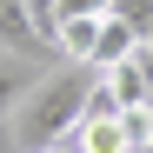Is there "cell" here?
Returning a JSON list of instances; mask_svg holds the SVG:
<instances>
[{"instance_id": "cell-7", "label": "cell", "mask_w": 153, "mask_h": 153, "mask_svg": "<svg viewBox=\"0 0 153 153\" xmlns=\"http://www.w3.org/2000/svg\"><path fill=\"white\" fill-rule=\"evenodd\" d=\"M20 100H27V80H20V73H0V120H13Z\"/></svg>"}, {"instance_id": "cell-9", "label": "cell", "mask_w": 153, "mask_h": 153, "mask_svg": "<svg viewBox=\"0 0 153 153\" xmlns=\"http://www.w3.org/2000/svg\"><path fill=\"white\" fill-rule=\"evenodd\" d=\"M133 153H140V146H133Z\"/></svg>"}, {"instance_id": "cell-2", "label": "cell", "mask_w": 153, "mask_h": 153, "mask_svg": "<svg viewBox=\"0 0 153 153\" xmlns=\"http://www.w3.org/2000/svg\"><path fill=\"white\" fill-rule=\"evenodd\" d=\"M133 53H140V33L107 13V20H100V47H93V73H113V67H126Z\"/></svg>"}, {"instance_id": "cell-10", "label": "cell", "mask_w": 153, "mask_h": 153, "mask_svg": "<svg viewBox=\"0 0 153 153\" xmlns=\"http://www.w3.org/2000/svg\"><path fill=\"white\" fill-rule=\"evenodd\" d=\"M146 153H153V146H146Z\"/></svg>"}, {"instance_id": "cell-5", "label": "cell", "mask_w": 153, "mask_h": 153, "mask_svg": "<svg viewBox=\"0 0 153 153\" xmlns=\"http://www.w3.org/2000/svg\"><path fill=\"white\" fill-rule=\"evenodd\" d=\"M27 13H33V27L47 40V53H53V47H60V0H27Z\"/></svg>"}, {"instance_id": "cell-6", "label": "cell", "mask_w": 153, "mask_h": 153, "mask_svg": "<svg viewBox=\"0 0 153 153\" xmlns=\"http://www.w3.org/2000/svg\"><path fill=\"white\" fill-rule=\"evenodd\" d=\"M113 13V0H60V27L67 20H107Z\"/></svg>"}, {"instance_id": "cell-3", "label": "cell", "mask_w": 153, "mask_h": 153, "mask_svg": "<svg viewBox=\"0 0 153 153\" xmlns=\"http://www.w3.org/2000/svg\"><path fill=\"white\" fill-rule=\"evenodd\" d=\"M0 47H13V53H47V40L33 27L27 0H0Z\"/></svg>"}, {"instance_id": "cell-4", "label": "cell", "mask_w": 153, "mask_h": 153, "mask_svg": "<svg viewBox=\"0 0 153 153\" xmlns=\"http://www.w3.org/2000/svg\"><path fill=\"white\" fill-rule=\"evenodd\" d=\"M113 20H126L140 47H153V0H113Z\"/></svg>"}, {"instance_id": "cell-8", "label": "cell", "mask_w": 153, "mask_h": 153, "mask_svg": "<svg viewBox=\"0 0 153 153\" xmlns=\"http://www.w3.org/2000/svg\"><path fill=\"white\" fill-rule=\"evenodd\" d=\"M53 153H67V146H53Z\"/></svg>"}, {"instance_id": "cell-1", "label": "cell", "mask_w": 153, "mask_h": 153, "mask_svg": "<svg viewBox=\"0 0 153 153\" xmlns=\"http://www.w3.org/2000/svg\"><path fill=\"white\" fill-rule=\"evenodd\" d=\"M93 87H100V73H93V67H73V60H67L60 73H47V80H33L27 100L13 107V140L27 146V153H53V146H67L73 126L87 120Z\"/></svg>"}]
</instances>
